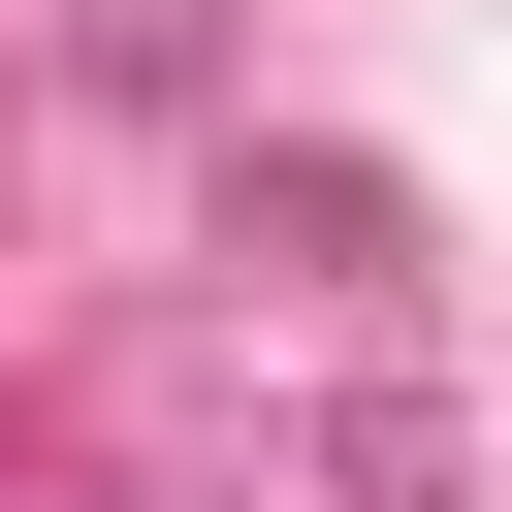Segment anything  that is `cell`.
Returning <instances> with one entry per match:
<instances>
[{"instance_id":"6da1fadb","label":"cell","mask_w":512,"mask_h":512,"mask_svg":"<svg viewBox=\"0 0 512 512\" xmlns=\"http://www.w3.org/2000/svg\"><path fill=\"white\" fill-rule=\"evenodd\" d=\"M256 224H288V288H416V224H384L352 160H256Z\"/></svg>"}]
</instances>
